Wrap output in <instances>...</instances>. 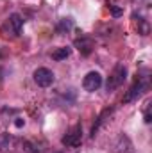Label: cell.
<instances>
[{
  "label": "cell",
  "instance_id": "8992f818",
  "mask_svg": "<svg viewBox=\"0 0 152 153\" xmlns=\"http://www.w3.org/2000/svg\"><path fill=\"white\" fill-rule=\"evenodd\" d=\"M34 82L38 84L39 87H50L52 84H54V80H56V75H54V71L52 70H48V68H38L34 73Z\"/></svg>",
  "mask_w": 152,
  "mask_h": 153
},
{
  "label": "cell",
  "instance_id": "277c9868",
  "mask_svg": "<svg viewBox=\"0 0 152 153\" xmlns=\"http://www.w3.org/2000/svg\"><path fill=\"white\" fill-rule=\"evenodd\" d=\"M4 32L5 34H11V36H20L22 34V29H23V18H22V14H18V13H13V14H9V18L5 20V23H4Z\"/></svg>",
  "mask_w": 152,
  "mask_h": 153
},
{
  "label": "cell",
  "instance_id": "9c48e42d",
  "mask_svg": "<svg viewBox=\"0 0 152 153\" xmlns=\"http://www.w3.org/2000/svg\"><path fill=\"white\" fill-rule=\"evenodd\" d=\"M74 27H75V23H74L72 18H61V20L57 22V25H56V32H57V34H66V32H70Z\"/></svg>",
  "mask_w": 152,
  "mask_h": 153
},
{
  "label": "cell",
  "instance_id": "5bb4252c",
  "mask_svg": "<svg viewBox=\"0 0 152 153\" xmlns=\"http://www.w3.org/2000/svg\"><path fill=\"white\" fill-rule=\"evenodd\" d=\"M109 9H111L113 16H122V14H123V11H122L120 7H116V5H109Z\"/></svg>",
  "mask_w": 152,
  "mask_h": 153
},
{
  "label": "cell",
  "instance_id": "9a60e30c",
  "mask_svg": "<svg viewBox=\"0 0 152 153\" xmlns=\"http://www.w3.org/2000/svg\"><path fill=\"white\" fill-rule=\"evenodd\" d=\"M23 123H25V121H23V119H22V117H18V119H16V121H14V125H16V126H18V128H20V126H23Z\"/></svg>",
  "mask_w": 152,
  "mask_h": 153
},
{
  "label": "cell",
  "instance_id": "6da1fadb",
  "mask_svg": "<svg viewBox=\"0 0 152 153\" xmlns=\"http://www.w3.org/2000/svg\"><path fill=\"white\" fill-rule=\"evenodd\" d=\"M150 73H149V70H143L141 73H138L136 78H134V82L131 84V87H129V91L125 93V96H123V103H131V102H134V100H138L147 89H149V85H150Z\"/></svg>",
  "mask_w": 152,
  "mask_h": 153
},
{
  "label": "cell",
  "instance_id": "ba28073f",
  "mask_svg": "<svg viewBox=\"0 0 152 153\" xmlns=\"http://www.w3.org/2000/svg\"><path fill=\"white\" fill-rule=\"evenodd\" d=\"M75 46L82 55H90V53L93 52L95 43H93V39L90 38V36H81V38L75 39Z\"/></svg>",
  "mask_w": 152,
  "mask_h": 153
},
{
  "label": "cell",
  "instance_id": "3957f363",
  "mask_svg": "<svg viewBox=\"0 0 152 153\" xmlns=\"http://www.w3.org/2000/svg\"><path fill=\"white\" fill-rule=\"evenodd\" d=\"M81 141H82V126L79 123L72 125L66 130V134L63 135V139H61L63 146H66V148H75V146L81 144Z\"/></svg>",
  "mask_w": 152,
  "mask_h": 153
},
{
  "label": "cell",
  "instance_id": "7a4b0ae2",
  "mask_svg": "<svg viewBox=\"0 0 152 153\" xmlns=\"http://www.w3.org/2000/svg\"><path fill=\"white\" fill-rule=\"evenodd\" d=\"M125 78H127V66H125L123 62H116L114 68L111 70V73H109V76H108V80H106V89H108V93L116 91V89L125 82Z\"/></svg>",
  "mask_w": 152,
  "mask_h": 153
},
{
  "label": "cell",
  "instance_id": "5b68a950",
  "mask_svg": "<svg viewBox=\"0 0 152 153\" xmlns=\"http://www.w3.org/2000/svg\"><path fill=\"white\" fill-rule=\"evenodd\" d=\"M102 84H104V80H102V75L99 71H90V73H86V76L82 78V87L88 93L99 91L102 87Z\"/></svg>",
  "mask_w": 152,
  "mask_h": 153
},
{
  "label": "cell",
  "instance_id": "30bf717a",
  "mask_svg": "<svg viewBox=\"0 0 152 153\" xmlns=\"http://www.w3.org/2000/svg\"><path fill=\"white\" fill-rule=\"evenodd\" d=\"M72 55V48L70 46H61V48H57L56 52H52V59L54 61H65V59H68Z\"/></svg>",
  "mask_w": 152,
  "mask_h": 153
},
{
  "label": "cell",
  "instance_id": "8fae6325",
  "mask_svg": "<svg viewBox=\"0 0 152 153\" xmlns=\"http://www.w3.org/2000/svg\"><path fill=\"white\" fill-rule=\"evenodd\" d=\"M113 111H114V109L111 107V109H106V111H102V112H100V116H99V117H97V121H95V125L91 126V137H95V134H97L99 126L106 121V116H111V114H113Z\"/></svg>",
  "mask_w": 152,
  "mask_h": 153
},
{
  "label": "cell",
  "instance_id": "7c38bea8",
  "mask_svg": "<svg viewBox=\"0 0 152 153\" xmlns=\"http://www.w3.org/2000/svg\"><path fill=\"white\" fill-rule=\"evenodd\" d=\"M13 143H14V139H13L11 135H7V134H2V135H0V152H5V150H9V148L13 146Z\"/></svg>",
  "mask_w": 152,
  "mask_h": 153
},
{
  "label": "cell",
  "instance_id": "4fadbf2b",
  "mask_svg": "<svg viewBox=\"0 0 152 153\" xmlns=\"http://www.w3.org/2000/svg\"><path fill=\"white\" fill-rule=\"evenodd\" d=\"M143 121L149 125L152 121V114H150V102H147L145 103V111H143Z\"/></svg>",
  "mask_w": 152,
  "mask_h": 153
},
{
  "label": "cell",
  "instance_id": "52a82bcc",
  "mask_svg": "<svg viewBox=\"0 0 152 153\" xmlns=\"http://www.w3.org/2000/svg\"><path fill=\"white\" fill-rule=\"evenodd\" d=\"M113 153H134L132 141L125 134H118L113 141Z\"/></svg>",
  "mask_w": 152,
  "mask_h": 153
}]
</instances>
